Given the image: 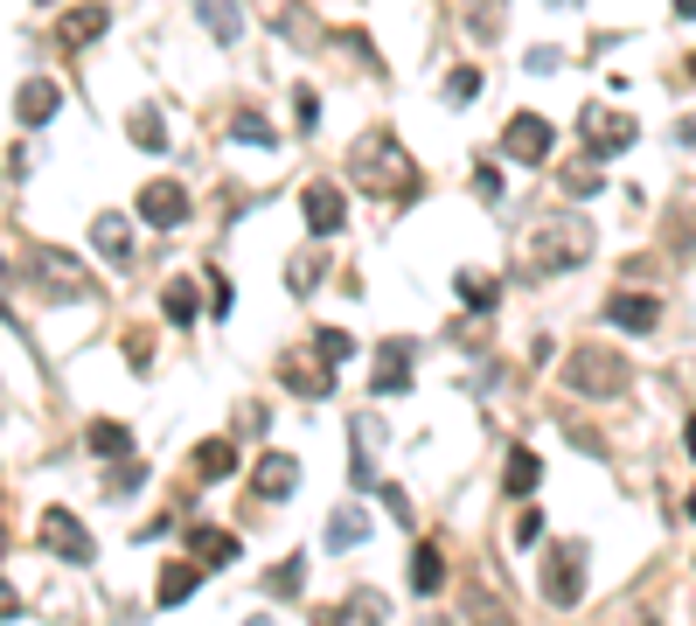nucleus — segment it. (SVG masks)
<instances>
[{
	"instance_id": "1",
	"label": "nucleus",
	"mask_w": 696,
	"mask_h": 626,
	"mask_svg": "<svg viewBox=\"0 0 696 626\" xmlns=\"http://www.w3.org/2000/svg\"><path fill=\"white\" fill-rule=\"evenodd\" d=\"M349 174H355V189H370L383 202H411V195H418V168H411V153L391 133H363V140H355Z\"/></svg>"
},
{
	"instance_id": "2",
	"label": "nucleus",
	"mask_w": 696,
	"mask_h": 626,
	"mask_svg": "<svg viewBox=\"0 0 696 626\" xmlns=\"http://www.w3.org/2000/svg\"><path fill=\"white\" fill-rule=\"evenodd\" d=\"M627 383H634L627 355H613L606 342H585V349L564 355V390H572V397L606 404V397H627Z\"/></svg>"
},
{
	"instance_id": "3",
	"label": "nucleus",
	"mask_w": 696,
	"mask_h": 626,
	"mask_svg": "<svg viewBox=\"0 0 696 626\" xmlns=\"http://www.w3.org/2000/svg\"><path fill=\"white\" fill-rule=\"evenodd\" d=\"M592 244H599V238H592L585 216H551L544 230H536V265H544V272H572V265L592 258Z\"/></svg>"
},
{
	"instance_id": "4",
	"label": "nucleus",
	"mask_w": 696,
	"mask_h": 626,
	"mask_svg": "<svg viewBox=\"0 0 696 626\" xmlns=\"http://www.w3.org/2000/svg\"><path fill=\"white\" fill-rule=\"evenodd\" d=\"M29 272L42 279V293H49V300H84V293H91V272L77 265L70 251H49V244H36V251H29Z\"/></svg>"
},
{
	"instance_id": "5",
	"label": "nucleus",
	"mask_w": 696,
	"mask_h": 626,
	"mask_svg": "<svg viewBox=\"0 0 696 626\" xmlns=\"http://www.w3.org/2000/svg\"><path fill=\"white\" fill-rule=\"evenodd\" d=\"M578 592H585V543H557L551 571H544V598L551 606H578Z\"/></svg>"
},
{
	"instance_id": "6",
	"label": "nucleus",
	"mask_w": 696,
	"mask_h": 626,
	"mask_svg": "<svg viewBox=\"0 0 696 626\" xmlns=\"http://www.w3.org/2000/svg\"><path fill=\"white\" fill-rule=\"evenodd\" d=\"M551 119L544 112H515L508 125H502V153H508V161H544V153H551Z\"/></svg>"
},
{
	"instance_id": "7",
	"label": "nucleus",
	"mask_w": 696,
	"mask_h": 626,
	"mask_svg": "<svg viewBox=\"0 0 696 626\" xmlns=\"http://www.w3.org/2000/svg\"><path fill=\"white\" fill-rule=\"evenodd\" d=\"M42 543H49L63 564H91V557H98V543L84 536V522H77L70 508H49V515H42Z\"/></svg>"
},
{
	"instance_id": "8",
	"label": "nucleus",
	"mask_w": 696,
	"mask_h": 626,
	"mask_svg": "<svg viewBox=\"0 0 696 626\" xmlns=\"http://www.w3.org/2000/svg\"><path fill=\"white\" fill-rule=\"evenodd\" d=\"M112 29V8H98V0H84V8H70V14H57V49L63 57H77V49H91L98 36Z\"/></svg>"
},
{
	"instance_id": "9",
	"label": "nucleus",
	"mask_w": 696,
	"mask_h": 626,
	"mask_svg": "<svg viewBox=\"0 0 696 626\" xmlns=\"http://www.w3.org/2000/svg\"><path fill=\"white\" fill-rule=\"evenodd\" d=\"M140 216L153 230H182L189 223V189H182V181H147V189H140Z\"/></svg>"
},
{
	"instance_id": "10",
	"label": "nucleus",
	"mask_w": 696,
	"mask_h": 626,
	"mask_svg": "<svg viewBox=\"0 0 696 626\" xmlns=\"http://www.w3.org/2000/svg\"><path fill=\"white\" fill-rule=\"evenodd\" d=\"M300 209H306V230H314L321 244H327L334 230L349 223V202H342V189H334V181H314V189L300 195Z\"/></svg>"
},
{
	"instance_id": "11",
	"label": "nucleus",
	"mask_w": 696,
	"mask_h": 626,
	"mask_svg": "<svg viewBox=\"0 0 696 626\" xmlns=\"http://www.w3.org/2000/svg\"><path fill=\"white\" fill-rule=\"evenodd\" d=\"M578 133H585V147H592V153H627V147H634V119L599 112V104H592V112L578 119Z\"/></svg>"
},
{
	"instance_id": "12",
	"label": "nucleus",
	"mask_w": 696,
	"mask_h": 626,
	"mask_svg": "<svg viewBox=\"0 0 696 626\" xmlns=\"http://www.w3.org/2000/svg\"><path fill=\"white\" fill-rule=\"evenodd\" d=\"M279 383H286L293 397H327V390H334V362H321V355H286V362H279Z\"/></svg>"
},
{
	"instance_id": "13",
	"label": "nucleus",
	"mask_w": 696,
	"mask_h": 626,
	"mask_svg": "<svg viewBox=\"0 0 696 626\" xmlns=\"http://www.w3.org/2000/svg\"><path fill=\"white\" fill-rule=\"evenodd\" d=\"M57 112H63V91L49 84V77H29V84L14 91V119H21V125H49Z\"/></svg>"
},
{
	"instance_id": "14",
	"label": "nucleus",
	"mask_w": 696,
	"mask_h": 626,
	"mask_svg": "<svg viewBox=\"0 0 696 626\" xmlns=\"http://www.w3.org/2000/svg\"><path fill=\"white\" fill-rule=\"evenodd\" d=\"M606 321L627 327V334H655V327H662V306H655L648 293H613V300H606Z\"/></svg>"
},
{
	"instance_id": "15",
	"label": "nucleus",
	"mask_w": 696,
	"mask_h": 626,
	"mask_svg": "<svg viewBox=\"0 0 696 626\" xmlns=\"http://www.w3.org/2000/svg\"><path fill=\"white\" fill-rule=\"evenodd\" d=\"M189 551H195V564H202V571H216V564H238L244 543L230 536V529H210V522H195V529H189Z\"/></svg>"
},
{
	"instance_id": "16",
	"label": "nucleus",
	"mask_w": 696,
	"mask_h": 626,
	"mask_svg": "<svg viewBox=\"0 0 696 626\" xmlns=\"http://www.w3.org/2000/svg\"><path fill=\"white\" fill-rule=\"evenodd\" d=\"M293 487H300V460H293V453H265V460H258V502L293 494Z\"/></svg>"
},
{
	"instance_id": "17",
	"label": "nucleus",
	"mask_w": 696,
	"mask_h": 626,
	"mask_svg": "<svg viewBox=\"0 0 696 626\" xmlns=\"http://www.w3.org/2000/svg\"><path fill=\"white\" fill-rule=\"evenodd\" d=\"M404 390H411V349L391 342L376 355V397H404Z\"/></svg>"
},
{
	"instance_id": "18",
	"label": "nucleus",
	"mask_w": 696,
	"mask_h": 626,
	"mask_svg": "<svg viewBox=\"0 0 696 626\" xmlns=\"http://www.w3.org/2000/svg\"><path fill=\"white\" fill-rule=\"evenodd\" d=\"M195 474L202 481H230L238 474V446H230V438H202L195 446Z\"/></svg>"
},
{
	"instance_id": "19",
	"label": "nucleus",
	"mask_w": 696,
	"mask_h": 626,
	"mask_svg": "<svg viewBox=\"0 0 696 626\" xmlns=\"http://www.w3.org/2000/svg\"><path fill=\"white\" fill-rule=\"evenodd\" d=\"M446 585V557H440V543H418V557H411V592L432 598Z\"/></svg>"
},
{
	"instance_id": "20",
	"label": "nucleus",
	"mask_w": 696,
	"mask_h": 626,
	"mask_svg": "<svg viewBox=\"0 0 696 626\" xmlns=\"http://www.w3.org/2000/svg\"><path fill=\"white\" fill-rule=\"evenodd\" d=\"M91 244L105 251V258H125V251H133V223H125L119 209H105V216L91 223Z\"/></svg>"
},
{
	"instance_id": "21",
	"label": "nucleus",
	"mask_w": 696,
	"mask_h": 626,
	"mask_svg": "<svg viewBox=\"0 0 696 626\" xmlns=\"http://www.w3.org/2000/svg\"><path fill=\"white\" fill-rule=\"evenodd\" d=\"M84 446H91L98 460H125V453H133V432H125V425H112V417H98V425L84 432Z\"/></svg>"
},
{
	"instance_id": "22",
	"label": "nucleus",
	"mask_w": 696,
	"mask_h": 626,
	"mask_svg": "<svg viewBox=\"0 0 696 626\" xmlns=\"http://www.w3.org/2000/svg\"><path fill=\"white\" fill-rule=\"evenodd\" d=\"M195 585H202V564H168V571H161V585H153V598H161V606H182Z\"/></svg>"
},
{
	"instance_id": "23",
	"label": "nucleus",
	"mask_w": 696,
	"mask_h": 626,
	"mask_svg": "<svg viewBox=\"0 0 696 626\" xmlns=\"http://www.w3.org/2000/svg\"><path fill=\"white\" fill-rule=\"evenodd\" d=\"M536 481H544V460H536L529 446H515V453H508V466H502V487H508V494H529Z\"/></svg>"
},
{
	"instance_id": "24",
	"label": "nucleus",
	"mask_w": 696,
	"mask_h": 626,
	"mask_svg": "<svg viewBox=\"0 0 696 626\" xmlns=\"http://www.w3.org/2000/svg\"><path fill=\"white\" fill-rule=\"evenodd\" d=\"M363 536H370V515L363 508H342V515L327 522V551H355Z\"/></svg>"
},
{
	"instance_id": "25",
	"label": "nucleus",
	"mask_w": 696,
	"mask_h": 626,
	"mask_svg": "<svg viewBox=\"0 0 696 626\" xmlns=\"http://www.w3.org/2000/svg\"><path fill=\"white\" fill-rule=\"evenodd\" d=\"M125 133H133L140 153H168V125H161V112H133V119H125Z\"/></svg>"
},
{
	"instance_id": "26",
	"label": "nucleus",
	"mask_w": 696,
	"mask_h": 626,
	"mask_svg": "<svg viewBox=\"0 0 696 626\" xmlns=\"http://www.w3.org/2000/svg\"><path fill=\"white\" fill-rule=\"evenodd\" d=\"M460 300H467L474 313H495V306H502V285L481 279V272H460Z\"/></svg>"
},
{
	"instance_id": "27",
	"label": "nucleus",
	"mask_w": 696,
	"mask_h": 626,
	"mask_svg": "<svg viewBox=\"0 0 696 626\" xmlns=\"http://www.w3.org/2000/svg\"><path fill=\"white\" fill-rule=\"evenodd\" d=\"M314 355H321V362H334V370H342V362L355 355V342H349L342 327H321V334H314Z\"/></svg>"
},
{
	"instance_id": "28",
	"label": "nucleus",
	"mask_w": 696,
	"mask_h": 626,
	"mask_svg": "<svg viewBox=\"0 0 696 626\" xmlns=\"http://www.w3.org/2000/svg\"><path fill=\"white\" fill-rule=\"evenodd\" d=\"M230 140H251V147H279V133H272L265 119H251V112H238V119H230Z\"/></svg>"
},
{
	"instance_id": "29",
	"label": "nucleus",
	"mask_w": 696,
	"mask_h": 626,
	"mask_svg": "<svg viewBox=\"0 0 696 626\" xmlns=\"http://www.w3.org/2000/svg\"><path fill=\"white\" fill-rule=\"evenodd\" d=\"M168 321H182V327L195 321V285H189V279H174V285H168Z\"/></svg>"
},
{
	"instance_id": "30",
	"label": "nucleus",
	"mask_w": 696,
	"mask_h": 626,
	"mask_svg": "<svg viewBox=\"0 0 696 626\" xmlns=\"http://www.w3.org/2000/svg\"><path fill=\"white\" fill-rule=\"evenodd\" d=\"M202 21H210V36H223V42H230V36H238V29H244V14H238V8H230V0H216V8H210V14H202Z\"/></svg>"
},
{
	"instance_id": "31",
	"label": "nucleus",
	"mask_w": 696,
	"mask_h": 626,
	"mask_svg": "<svg viewBox=\"0 0 696 626\" xmlns=\"http://www.w3.org/2000/svg\"><path fill=\"white\" fill-rule=\"evenodd\" d=\"M564 189H572V195H599V168H592V161L564 168Z\"/></svg>"
},
{
	"instance_id": "32",
	"label": "nucleus",
	"mask_w": 696,
	"mask_h": 626,
	"mask_svg": "<svg viewBox=\"0 0 696 626\" xmlns=\"http://www.w3.org/2000/svg\"><path fill=\"white\" fill-rule=\"evenodd\" d=\"M314 285H321V258H293V293L306 300Z\"/></svg>"
},
{
	"instance_id": "33",
	"label": "nucleus",
	"mask_w": 696,
	"mask_h": 626,
	"mask_svg": "<svg viewBox=\"0 0 696 626\" xmlns=\"http://www.w3.org/2000/svg\"><path fill=\"white\" fill-rule=\"evenodd\" d=\"M474 91H481V70H453V77H446V98H453V104H467Z\"/></svg>"
},
{
	"instance_id": "34",
	"label": "nucleus",
	"mask_w": 696,
	"mask_h": 626,
	"mask_svg": "<svg viewBox=\"0 0 696 626\" xmlns=\"http://www.w3.org/2000/svg\"><path fill=\"white\" fill-rule=\"evenodd\" d=\"M293 112H300V125H321V91H293Z\"/></svg>"
},
{
	"instance_id": "35",
	"label": "nucleus",
	"mask_w": 696,
	"mask_h": 626,
	"mask_svg": "<svg viewBox=\"0 0 696 626\" xmlns=\"http://www.w3.org/2000/svg\"><path fill=\"white\" fill-rule=\"evenodd\" d=\"M536 536H544V515L523 508V515H515V543H536Z\"/></svg>"
},
{
	"instance_id": "36",
	"label": "nucleus",
	"mask_w": 696,
	"mask_h": 626,
	"mask_svg": "<svg viewBox=\"0 0 696 626\" xmlns=\"http://www.w3.org/2000/svg\"><path fill=\"white\" fill-rule=\"evenodd\" d=\"M272 592H279V598H300V564H286V571H272Z\"/></svg>"
},
{
	"instance_id": "37",
	"label": "nucleus",
	"mask_w": 696,
	"mask_h": 626,
	"mask_svg": "<svg viewBox=\"0 0 696 626\" xmlns=\"http://www.w3.org/2000/svg\"><path fill=\"white\" fill-rule=\"evenodd\" d=\"M140 481H147V474H140V466H133V460H125V466H119V474H112V494H133Z\"/></svg>"
},
{
	"instance_id": "38",
	"label": "nucleus",
	"mask_w": 696,
	"mask_h": 626,
	"mask_svg": "<svg viewBox=\"0 0 696 626\" xmlns=\"http://www.w3.org/2000/svg\"><path fill=\"white\" fill-rule=\"evenodd\" d=\"M125 362H133V370H153V349H147V334H133V342H125Z\"/></svg>"
},
{
	"instance_id": "39",
	"label": "nucleus",
	"mask_w": 696,
	"mask_h": 626,
	"mask_svg": "<svg viewBox=\"0 0 696 626\" xmlns=\"http://www.w3.org/2000/svg\"><path fill=\"white\" fill-rule=\"evenodd\" d=\"M14 613H21V598L8 592V578H0V619H14Z\"/></svg>"
},
{
	"instance_id": "40",
	"label": "nucleus",
	"mask_w": 696,
	"mask_h": 626,
	"mask_svg": "<svg viewBox=\"0 0 696 626\" xmlns=\"http://www.w3.org/2000/svg\"><path fill=\"white\" fill-rule=\"evenodd\" d=\"M683 446H689V460H696V417H689V425H683Z\"/></svg>"
},
{
	"instance_id": "41",
	"label": "nucleus",
	"mask_w": 696,
	"mask_h": 626,
	"mask_svg": "<svg viewBox=\"0 0 696 626\" xmlns=\"http://www.w3.org/2000/svg\"><path fill=\"white\" fill-rule=\"evenodd\" d=\"M676 14H683V21H696V0H676Z\"/></svg>"
},
{
	"instance_id": "42",
	"label": "nucleus",
	"mask_w": 696,
	"mask_h": 626,
	"mask_svg": "<svg viewBox=\"0 0 696 626\" xmlns=\"http://www.w3.org/2000/svg\"><path fill=\"white\" fill-rule=\"evenodd\" d=\"M0 313H8V265H0Z\"/></svg>"
},
{
	"instance_id": "43",
	"label": "nucleus",
	"mask_w": 696,
	"mask_h": 626,
	"mask_svg": "<svg viewBox=\"0 0 696 626\" xmlns=\"http://www.w3.org/2000/svg\"><path fill=\"white\" fill-rule=\"evenodd\" d=\"M0 551H8V529H0Z\"/></svg>"
},
{
	"instance_id": "44",
	"label": "nucleus",
	"mask_w": 696,
	"mask_h": 626,
	"mask_svg": "<svg viewBox=\"0 0 696 626\" xmlns=\"http://www.w3.org/2000/svg\"><path fill=\"white\" fill-rule=\"evenodd\" d=\"M689 515H696V494H689Z\"/></svg>"
},
{
	"instance_id": "45",
	"label": "nucleus",
	"mask_w": 696,
	"mask_h": 626,
	"mask_svg": "<svg viewBox=\"0 0 696 626\" xmlns=\"http://www.w3.org/2000/svg\"><path fill=\"white\" fill-rule=\"evenodd\" d=\"M689 77H696V57H689Z\"/></svg>"
},
{
	"instance_id": "46",
	"label": "nucleus",
	"mask_w": 696,
	"mask_h": 626,
	"mask_svg": "<svg viewBox=\"0 0 696 626\" xmlns=\"http://www.w3.org/2000/svg\"><path fill=\"white\" fill-rule=\"evenodd\" d=\"M42 8H49V0H42Z\"/></svg>"
}]
</instances>
